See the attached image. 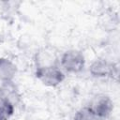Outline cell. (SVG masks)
I'll use <instances>...</instances> for the list:
<instances>
[{
	"label": "cell",
	"mask_w": 120,
	"mask_h": 120,
	"mask_svg": "<svg viewBox=\"0 0 120 120\" xmlns=\"http://www.w3.org/2000/svg\"><path fill=\"white\" fill-rule=\"evenodd\" d=\"M60 65L62 68L68 73H79L84 68L85 58L80 51L68 50L61 56Z\"/></svg>",
	"instance_id": "7a4b0ae2"
},
{
	"label": "cell",
	"mask_w": 120,
	"mask_h": 120,
	"mask_svg": "<svg viewBox=\"0 0 120 120\" xmlns=\"http://www.w3.org/2000/svg\"><path fill=\"white\" fill-rule=\"evenodd\" d=\"M98 119L108 118L113 111V102L111 98L104 94L95 96L87 106Z\"/></svg>",
	"instance_id": "3957f363"
},
{
	"label": "cell",
	"mask_w": 120,
	"mask_h": 120,
	"mask_svg": "<svg viewBox=\"0 0 120 120\" xmlns=\"http://www.w3.org/2000/svg\"><path fill=\"white\" fill-rule=\"evenodd\" d=\"M72 120H98V118L91 112V110L85 106L76 112Z\"/></svg>",
	"instance_id": "52a82bcc"
},
{
	"label": "cell",
	"mask_w": 120,
	"mask_h": 120,
	"mask_svg": "<svg viewBox=\"0 0 120 120\" xmlns=\"http://www.w3.org/2000/svg\"><path fill=\"white\" fill-rule=\"evenodd\" d=\"M14 113V105L11 100L0 96V120H9Z\"/></svg>",
	"instance_id": "8992f818"
},
{
	"label": "cell",
	"mask_w": 120,
	"mask_h": 120,
	"mask_svg": "<svg viewBox=\"0 0 120 120\" xmlns=\"http://www.w3.org/2000/svg\"><path fill=\"white\" fill-rule=\"evenodd\" d=\"M35 74L38 80L49 87H56L65 80L64 72L56 65L37 67Z\"/></svg>",
	"instance_id": "6da1fadb"
},
{
	"label": "cell",
	"mask_w": 120,
	"mask_h": 120,
	"mask_svg": "<svg viewBox=\"0 0 120 120\" xmlns=\"http://www.w3.org/2000/svg\"><path fill=\"white\" fill-rule=\"evenodd\" d=\"M89 71L95 78H112L116 74L117 68L113 63L106 59H97L90 66Z\"/></svg>",
	"instance_id": "277c9868"
},
{
	"label": "cell",
	"mask_w": 120,
	"mask_h": 120,
	"mask_svg": "<svg viewBox=\"0 0 120 120\" xmlns=\"http://www.w3.org/2000/svg\"><path fill=\"white\" fill-rule=\"evenodd\" d=\"M16 73V65L8 58L0 57V81L4 83L12 82Z\"/></svg>",
	"instance_id": "5b68a950"
}]
</instances>
